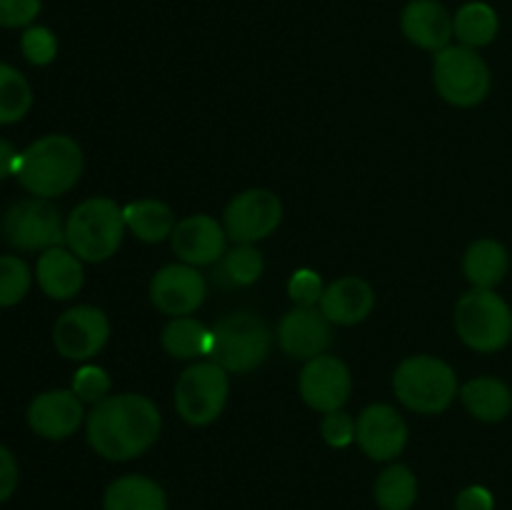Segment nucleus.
<instances>
[{"mask_svg":"<svg viewBox=\"0 0 512 510\" xmlns=\"http://www.w3.org/2000/svg\"><path fill=\"white\" fill-rule=\"evenodd\" d=\"M160 428H163V418H160L158 405L138 393L108 395L98 405H93L85 420L90 448L100 458L115 460V463L133 460L153 448Z\"/></svg>","mask_w":512,"mask_h":510,"instance_id":"1","label":"nucleus"},{"mask_svg":"<svg viewBox=\"0 0 512 510\" xmlns=\"http://www.w3.org/2000/svg\"><path fill=\"white\" fill-rule=\"evenodd\" d=\"M83 175V150L70 135H43L20 153L18 183L33 198H58L73 190Z\"/></svg>","mask_w":512,"mask_h":510,"instance_id":"2","label":"nucleus"},{"mask_svg":"<svg viewBox=\"0 0 512 510\" xmlns=\"http://www.w3.org/2000/svg\"><path fill=\"white\" fill-rule=\"evenodd\" d=\"M123 208L110 198H88L65 220V243L85 263L113 258L125 238Z\"/></svg>","mask_w":512,"mask_h":510,"instance_id":"3","label":"nucleus"},{"mask_svg":"<svg viewBox=\"0 0 512 510\" xmlns=\"http://www.w3.org/2000/svg\"><path fill=\"white\" fill-rule=\"evenodd\" d=\"M393 390L413 413L438 415L458 395V375L435 355H410L395 368Z\"/></svg>","mask_w":512,"mask_h":510,"instance_id":"4","label":"nucleus"},{"mask_svg":"<svg viewBox=\"0 0 512 510\" xmlns=\"http://www.w3.org/2000/svg\"><path fill=\"white\" fill-rule=\"evenodd\" d=\"M455 330L468 348L498 353L512 340V308L495 290L473 288L455 305Z\"/></svg>","mask_w":512,"mask_h":510,"instance_id":"5","label":"nucleus"},{"mask_svg":"<svg viewBox=\"0 0 512 510\" xmlns=\"http://www.w3.org/2000/svg\"><path fill=\"white\" fill-rule=\"evenodd\" d=\"M273 345L268 323L255 313H230L213 328L210 360L228 373H250L265 363Z\"/></svg>","mask_w":512,"mask_h":510,"instance_id":"6","label":"nucleus"},{"mask_svg":"<svg viewBox=\"0 0 512 510\" xmlns=\"http://www.w3.org/2000/svg\"><path fill=\"white\" fill-rule=\"evenodd\" d=\"M435 90L443 100L458 108L480 105L490 93V68L478 50L465 45H448L435 53L433 65Z\"/></svg>","mask_w":512,"mask_h":510,"instance_id":"7","label":"nucleus"},{"mask_svg":"<svg viewBox=\"0 0 512 510\" xmlns=\"http://www.w3.org/2000/svg\"><path fill=\"white\" fill-rule=\"evenodd\" d=\"M228 393V370L215 360H203L180 373L175 383V410L188 425L203 428L223 415Z\"/></svg>","mask_w":512,"mask_h":510,"instance_id":"8","label":"nucleus"},{"mask_svg":"<svg viewBox=\"0 0 512 510\" xmlns=\"http://www.w3.org/2000/svg\"><path fill=\"white\" fill-rule=\"evenodd\" d=\"M0 233L20 253H45L65 243L60 210L45 198H25L10 205L0 220Z\"/></svg>","mask_w":512,"mask_h":510,"instance_id":"9","label":"nucleus"},{"mask_svg":"<svg viewBox=\"0 0 512 510\" xmlns=\"http://www.w3.org/2000/svg\"><path fill=\"white\" fill-rule=\"evenodd\" d=\"M283 220V203L265 188H250L235 195L223 210L225 235L235 243H258L278 230Z\"/></svg>","mask_w":512,"mask_h":510,"instance_id":"10","label":"nucleus"},{"mask_svg":"<svg viewBox=\"0 0 512 510\" xmlns=\"http://www.w3.org/2000/svg\"><path fill=\"white\" fill-rule=\"evenodd\" d=\"M110 338L108 315L95 305H73L53 325V343L63 358L85 360L95 358Z\"/></svg>","mask_w":512,"mask_h":510,"instance_id":"11","label":"nucleus"},{"mask_svg":"<svg viewBox=\"0 0 512 510\" xmlns=\"http://www.w3.org/2000/svg\"><path fill=\"white\" fill-rule=\"evenodd\" d=\"M205 295H208V283L198 273V268L188 263L165 265L150 280L153 305L160 313L173 315V318L195 313L205 303Z\"/></svg>","mask_w":512,"mask_h":510,"instance_id":"12","label":"nucleus"},{"mask_svg":"<svg viewBox=\"0 0 512 510\" xmlns=\"http://www.w3.org/2000/svg\"><path fill=\"white\" fill-rule=\"evenodd\" d=\"M353 393V378L348 365L335 355H318L308 360L300 373V395L318 413H333L348 403Z\"/></svg>","mask_w":512,"mask_h":510,"instance_id":"13","label":"nucleus"},{"mask_svg":"<svg viewBox=\"0 0 512 510\" xmlns=\"http://www.w3.org/2000/svg\"><path fill=\"white\" fill-rule=\"evenodd\" d=\"M30 430L45 440H65L83 425V400L73 390H45L28 405Z\"/></svg>","mask_w":512,"mask_h":510,"instance_id":"14","label":"nucleus"},{"mask_svg":"<svg viewBox=\"0 0 512 510\" xmlns=\"http://www.w3.org/2000/svg\"><path fill=\"white\" fill-rule=\"evenodd\" d=\"M355 440L368 458L393 460L408 443V425L393 405L375 403L360 413Z\"/></svg>","mask_w":512,"mask_h":510,"instance_id":"15","label":"nucleus"},{"mask_svg":"<svg viewBox=\"0 0 512 510\" xmlns=\"http://www.w3.org/2000/svg\"><path fill=\"white\" fill-rule=\"evenodd\" d=\"M225 240L228 235H225L223 225L203 213L178 220L173 235H170L175 255L193 268L218 263L225 255Z\"/></svg>","mask_w":512,"mask_h":510,"instance_id":"16","label":"nucleus"},{"mask_svg":"<svg viewBox=\"0 0 512 510\" xmlns=\"http://www.w3.org/2000/svg\"><path fill=\"white\" fill-rule=\"evenodd\" d=\"M278 343L290 358L313 360L323 355L330 345V320L320 308L295 305L283 315L278 325Z\"/></svg>","mask_w":512,"mask_h":510,"instance_id":"17","label":"nucleus"},{"mask_svg":"<svg viewBox=\"0 0 512 510\" xmlns=\"http://www.w3.org/2000/svg\"><path fill=\"white\" fill-rule=\"evenodd\" d=\"M400 28L413 45L438 53L453 38V15L438 0H410L400 15Z\"/></svg>","mask_w":512,"mask_h":510,"instance_id":"18","label":"nucleus"},{"mask_svg":"<svg viewBox=\"0 0 512 510\" xmlns=\"http://www.w3.org/2000/svg\"><path fill=\"white\" fill-rule=\"evenodd\" d=\"M320 313L338 325L363 323L375 308L373 285L358 275H345L330 283L320 298Z\"/></svg>","mask_w":512,"mask_h":510,"instance_id":"19","label":"nucleus"},{"mask_svg":"<svg viewBox=\"0 0 512 510\" xmlns=\"http://www.w3.org/2000/svg\"><path fill=\"white\" fill-rule=\"evenodd\" d=\"M35 278H38L40 290L53 300H70L83 288V260L70 248H50L40 253L38 265H35Z\"/></svg>","mask_w":512,"mask_h":510,"instance_id":"20","label":"nucleus"},{"mask_svg":"<svg viewBox=\"0 0 512 510\" xmlns=\"http://www.w3.org/2000/svg\"><path fill=\"white\" fill-rule=\"evenodd\" d=\"M460 400L473 418L483 423H500L512 413V390L508 383L490 375L468 380L460 388Z\"/></svg>","mask_w":512,"mask_h":510,"instance_id":"21","label":"nucleus"},{"mask_svg":"<svg viewBox=\"0 0 512 510\" xmlns=\"http://www.w3.org/2000/svg\"><path fill=\"white\" fill-rule=\"evenodd\" d=\"M510 268V255L503 243L493 238H480L465 250L463 273L473 288L495 290L505 280Z\"/></svg>","mask_w":512,"mask_h":510,"instance_id":"22","label":"nucleus"},{"mask_svg":"<svg viewBox=\"0 0 512 510\" xmlns=\"http://www.w3.org/2000/svg\"><path fill=\"white\" fill-rule=\"evenodd\" d=\"M105 510H168L165 490L145 475H123L103 495Z\"/></svg>","mask_w":512,"mask_h":510,"instance_id":"23","label":"nucleus"},{"mask_svg":"<svg viewBox=\"0 0 512 510\" xmlns=\"http://www.w3.org/2000/svg\"><path fill=\"white\" fill-rule=\"evenodd\" d=\"M125 228L143 243H163L175 230V215L170 205L160 200H135L123 208Z\"/></svg>","mask_w":512,"mask_h":510,"instance_id":"24","label":"nucleus"},{"mask_svg":"<svg viewBox=\"0 0 512 510\" xmlns=\"http://www.w3.org/2000/svg\"><path fill=\"white\" fill-rule=\"evenodd\" d=\"M498 30V13H495L493 5L480 3V0L465 3L463 8L453 15V35L458 38L460 45H465V48H485V45H490L498 38Z\"/></svg>","mask_w":512,"mask_h":510,"instance_id":"25","label":"nucleus"},{"mask_svg":"<svg viewBox=\"0 0 512 510\" xmlns=\"http://www.w3.org/2000/svg\"><path fill=\"white\" fill-rule=\"evenodd\" d=\"M210 345H213V330H208L203 323L188 318V315L173 318L163 328L165 353L178 360H193L200 358V355H210Z\"/></svg>","mask_w":512,"mask_h":510,"instance_id":"26","label":"nucleus"},{"mask_svg":"<svg viewBox=\"0 0 512 510\" xmlns=\"http://www.w3.org/2000/svg\"><path fill=\"white\" fill-rule=\"evenodd\" d=\"M263 253L250 243H238L218 260L213 278L223 288H245L263 275Z\"/></svg>","mask_w":512,"mask_h":510,"instance_id":"27","label":"nucleus"},{"mask_svg":"<svg viewBox=\"0 0 512 510\" xmlns=\"http://www.w3.org/2000/svg\"><path fill=\"white\" fill-rule=\"evenodd\" d=\"M418 500V478L408 465H388L375 483V503L380 510H410Z\"/></svg>","mask_w":512,"mask_h":510,"instance_id":"28","label":"nucleus"},{"mask_svg":"<svg viewBox=\"0 0 512 510\" xmlns=\"http://www.w3.org/2000/svg\"><path fill=\"white\" fill-rule=\"evenodd\" d=\"M33 108V88L18 68L0 63V125L23 120Z\"/></svg>","mask_w":512,"mask_h":510,"instance_id":"29","label":"nucleus"},{"mask_svg":"<svg viewBox=\"0 0 512 510\" xmlns=\"http://www.w3.org/2000/svg\"><path fill=\"white\" fill-rule=\"evenodd\" d=\"M33 273L18 255H0V308H13L30 293Z\"/></svg>","mask_w":512,"mask_h":510,"instance_id":"30","label":"nucleus"},{"mask_svg":"<svg viewBox=\"0 0 512 510\" xmlns=\"http://www.w3.org/2000/svg\"><path fill=\"white\" fill-rule=\"evenodd\" d=\"M20 50H23V58L28 60L30 65H50L58 55V38L50 28L45 25H30L25 28L23 38H20Z\"/></svg>","mask_w":512,"mask_h":510,"instance_id":"31","label":"nucleus"},{"mask_svg":"<svg viewBox=\"0 0 512 510\" xmlns=\"http://www.w3.org/2000/svg\"><path fill=\"white\" fill-rule=\"evenodd\" d=\"M73 393L78 395L83 403L98 405L100 400L108 398L110 393V375L105 373L100 365H83L75 370L73 378Z\"/></svg>","mask_w":512,"mask_h":510,"instance_id":"32","label":"nucleus"},{"mask_svg":"<svg viewBox=\"0 0 512 510\" xmlns=\"http://www.w3.org/2000/svg\"><path fill=\"white\" fill-rule=\"evenodd\" d=\"M325 293L323 278L315 270L300 268L295 270L293 278L288 280V295L295 300V305H305V308H315Z\"/></svg>","mask_w":512,"mask_h":510,"instance_id":"33","label":"nucleus"},{"mask_svg":"<svg viewBox=\"0 0 512 510\" xmlns=\"http://www.w3.org/2000/svg\"><path fill=\"white\" fill-rule=\"evenodd\" d=\"M320 430H323V438L330 448H348L355 440L358 420L345 410H333V413H325Z\"/></svg>","mask_w":512,"mask_h":510,"instance_id":"34","label":"nucleus"},{"mask_svg":"<svg viewBox=\"0 0 512 510\" xmlns=\"http://www.w3.org/2000/svg\"><path fill=\"white\" fill-rule=\"evenodd\" d=\"M40 8L43 0H0V28H30Z\"/></svg>","mask_w":512,"mask_h":510,"instance_id":"35","label":"nucleus"},{"mask_svg":"<svg viewBox=\"0 0 512 510\" xmlns=\"http://www.w3.org/2000/svg\"><path fill=\"white\" fill-rule=\"evenodd\" d=\"M18 478V460L5 445H0V505L13 498L15 488H18Z\"/></svg>","mask_w":512,"mask_h":510,"instance_id":"36","label":"nucleus"},{"mask_svg":"<svg viewBox=\"0 0 512 510\" xmlns=\"http://www.w3.org/2000/svg\"><path fill=\"white\" fill-rule=\"evenodd\" d=\"M455 510H495V498L483 485H468L455 498Z\"/></svg>","mask_w":512,"mask_h":510,"instance_id":"37","label":"nucleus"},{"mask_svg":"<svg viewBox=\"0 0 512 510\" xmlns=\"http://www.w3.org/2000/svg\"><path fill=\"white\" fill-rule=\"evenodd\" d=\"M18 163H20V153L15 150V145L10 140L0 138V180L13 178L18 173Z\"/></svg>","mask_w":512,"mask_h":510,"instance_id":"38","label":"nucleus"}]
</instances>
